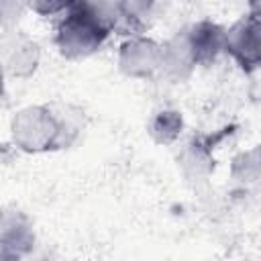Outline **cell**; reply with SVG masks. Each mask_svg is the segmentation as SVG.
<instances>
[{"instance_id":"cell-1","label":"cell","mask_w":261,"mask_h":261,"mask_svg":"<svg viewBox=\"0 0 261 261\" xmlns=\"http://www.w3.org/2000/svg\"><path fill=\"white\" fill-rule=\"evenodd\" d=\"M80 110L69 104H31L14 112L10 120V139L24 153H47L67 149L75 143Z\"/></svg>"},{"instance_id":"cell-2","label":"cell","mask_w":261,"mask_h":261,"mask_svg":"<svg viewBox=\"0 0 261 261\" xmlns=\"http://www.w3.org/2000/svg\"><path fill=\"white\" fill-rule=\"evenodd\" d=\"M116 2H69L55 24V47L65 59H86L114 33Z\"/></svg>"},{"instance_id":"cell-3","label":"cell","mask_w":261,"mask_h":261,"mask_svg":"<svg viewBox=\"0 0 261 261\" xmlns=\"http://www.w3.org/2000/svg\"><path fill=\"white\" fill-rule=\"evenodd\" d=\"M224 53L230 55L237 65L253 73L261 63V12L259 4H253L247 14L224 29Z\"/></svg>"},{"instance_id":"cell-4","label":"cell","mask_w":261,"mask_h":261,"mask_svg":"<svg viewBox=\"0 0 261 261\" xmlns=\"http://www.w3.org/2000/svg\"><path fill=\"white\" fill-rule=\"evenodd\" d=\"M41 63V47L20 29L0 33V67L6 77L29 80Z\"/></svg>"},{"instance_id":"cell-5","label":"cell","mask_w":261,"mask_h":261,"mask_svg":"<svg viewBox=\"0 0 261 261\" xmlns=\"http://www.w3.org/2000/svg\"><path fill=\"white\" fill-rule=\"evenodd\" d=\"M118 69L130 80H149L159 75L161 43L147 35L126 37L118 47Z\"/></svg>"},{"instance_id":"cell-6","label":"cell","mask_w":261,"mask_h":261,"mask_svg":"<svg viewBox=\"0 0 261 261\" xmlns=\"http://www.w3.org/2000/svg\"><path fill=\"white\" fill-rule=\"evenodd\" d=\"M35 226L20 210H0V255L22 259L35 249Z\"/></svg>"},{"instance_id":"cell-7","label":"cell","mask_w":261,"mask_h":261,"mask_svg":"<svg viewBox=\"0 0 261 261\" xmlns=\"http://www.w3.org/2000/svg\"><path fill=\"white\" fill-rule=\"evenodd\" d=\"M184 29H186V39H188L196 67L210 65L218 59V55L224 53V27L222 24L202 18Z\"/></svg>"},{"instance_id":"cell-8","label":"cell","mask_w":261,"mask_h":261,"mask_svg":"<svg viewBox=\"0 0 261 261\" xmlns=\"http://www.w3.org/2000/svg\"><path fill=\"white\" fill-rule=\"evenodd\" d=\"M194 69H196V63L186 39V29H179L165 43H161L159 75L177 84V82H186L194 73Z\"/></svg>"},{"instance_id":"cell-9","label":"cell","mask_w":261,"mask_h":261,"mask_svg":"<svg viewBox=\"0 0 261 261\" xmlns=\"http://www.w3.org/2000/svg\"><path fill=\"white\" fill-rule=\"evenodd\" d=\"M177 163L188 179H206L214 169V159L206 143L190 141L177 157Z\"/></svg>"},{"instance_id":"cell-10","label":"cell","mask_w":261,"mask_h":261,"mask_svg":"<svg viewBox=\"0 0 261 261\" xmlns=\"http://www.w3.org/2000/svg\"><path fill=\"white\" fill-rule=\"evenodd\" d=\"M147 130H149V137L157 145H171L179 139L184 130V116L179 110L161 108L149 118Z\"/></svg>"},{"instance_id":"cell-11","label":"cell","mask_w":261,"mask_h":261,"mask_svg":"<svg viewBox=\"0 0 261 261\" xmlns=\"http://www.w3.org/2000/svg\"><path fill=\"white\" fill-rule=\"evenodd\" d=\"M230 173L239 184H257L259 179V149L241 151L230 165Z\"/></svg>"},{"instance_id":"cell-12","label":"cell","mask_w":261,"mask_h":261,"mask_svg":"<svg viewBox=\"0 0 261 261\" xmlns=\"http://www.w3.org/2000/svg\"><path fill=\"white\" fill-rule=\"evenodd\" d=\"M27 4L24 2H16V0H0V29L2 31H10L16 29V24L20 22L22 14L27 12Z\"/></svg>"},{"instance_id":"cell-13","label":"cell","mask_w":261,"mask_h":261,"mask_svg":"<svg viewBox=\"0 0 261 261\" xmlns=\"http://www.w3.org/2000/svg\"><path fill=\"white\" fill-rule=\"evenodd\" d=\"M69 2H57V0H37V2H29L27 8L37 12L39 16H61L67 10Z\"/></svg>"},{"instance_id":"cell-14","label":"cell","mask_w":261,"mask_h":261,"mask_svg":"<svg viewBox=\"0 0 261 261\" xmlns=\"http://www.w3.org/2000/svg\"><path fill=\"white\" fill-rule=\"evenodd\" d=\"M4 82H6V75H4V71H2V67H0V96L4 94Z\"/></svg>"}]
</instances>
